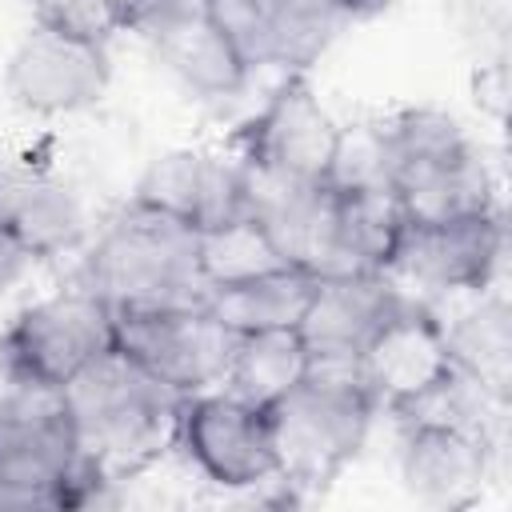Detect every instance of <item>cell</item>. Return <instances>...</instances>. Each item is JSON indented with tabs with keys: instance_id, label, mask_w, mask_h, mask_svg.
Wrapping results in <instances>:
<instances>
[{
	"instance_id": "484cf974",
	"label": "cell",
	"mask_w": 512,
	"mask_h": 512,
	"mask_svg": "<svg viewBox=\"0 0 512 512\" xmlns=\"http://www.w3.org/2000/svg\"><path fill=\"white\" fill-rule=\"evenodd\" d=\"M172 4L176 0H108V12H112L116 32H140L144 24H152Z\"/></svg>"
},
{
	"instance_id": "e0dca14e",
	"label": "cell",
	"mask_w": 512,
	"mask_h": 512,
	"mask_svg": "<svg viewBox=\"0 0 512 512\" xmlns=\"http://www.w3.org/2000/svg\"><path fill=\"white\" fill-rule=\"evenodd\" d=\"M152 56L196 96H236L248 80V60L208 8V0H176L152 24L140 28Z\"/></svg>"
},
{
	"instance_id": "7a4b0ae2",
	"label": "cell",
	"mask_w": 512,
	"mask_h": 512,
	"mask_svg": "<svg viewBox=\"0 0 512 512\" xmlns=\"http://www.w3.org/2000/svg\"><path fill=\"white\" fill-rule=\"evenodd\" d=\"M84 288H92L116 316L200 304L208 292L200 232L132 200L88 248Z\"/></svg>"
},
{
	"instance_id": "ba28073f",
	"label": "cell",
	"mask_w": 512,
	"mask_h": 512,
	"mask_svg": "<svg viewBox=\"0 0 512 512\" xmlns=\"http://www.w3.org/2000/svg\"><path fill=\"white\" fill-rule=\"evenodd\" d=\"M352 368L376 408H388L396 416H412L436 404L460 380L444 320H436L416 300H404L388 316V324L368 340Z\"/></svg>"
},
{
	"instance_id": "4316f807",
	"label": "cell",
	"mask_w": 512,
	"mask_h": 512,
	"mask_svg": "<svg viewBox=\"0 0 512 512\" xmlns=\"http://www.w3.org/2000/svg\"><path fill=\"white\" fill-rule=\"evenodd\" d=\"M28 264H32V256L24 252V244H20V240L8 232V224L0 220V292H4L8 284H16Z\"/></svg>"
},
{
	"instance_id": "7c38bea8",
	"label": "cell",
	"mask_w": 512,
	"mask_h": 512,
	"mask_svg": "<svg viewBox=\"0 0 512 512\" xmlns=\"http://www.w3.org/2000/svg\"><path fill=\"white\" fill-rule=\"evenodd\" d=\"M208 8L248 68L276 64L284 72H308L356 20L332 0H208Z\"/></svg>"
},
{
	"instance_id": "7402d4cb",
	"label": "cell",
	"mask_w": 512,
	"mask_h": 512,
	"mask_svg": "<svg viewBox=\"0 0 512 512\" xmlns=\"http://www.w3.org/2000/svg\"><path fill=\"white\" fill-rule=\"evenodd\" d=\"M312 364L316 360H312V352L296 328L240 332L232 340L224 392H232L256 408H272L284 392H292L312 372Z\"/></svg>"
},
{
	"instance_id": "4fadbf2b",
	"label": "cell",
	"mask_w": 512,
	"mask_h": 512,
	"mask_svg": "<svg viewBox=\"0 0 512 512\" xmlns=\"http://www.w3.org/2000/svg\"><path fill=\"white\" fill-rule=\"evenodd\" d=\"M500 252H504V224L496 208H480V212L408 224L392 272H404L436 292H480L488 288Z\"/></svg>"
},
{
	"instance_id": "277c9868",
	"label": "cell",
	"mask_w": 512,
	"mask_h": 512,
	"mask_svg": "<svg viewBox=\"0 0 512 512\" xmlns=\"http://www.w3.org/2000/svg\"><path fill=\"white\" fill-rule=\"evenodd\" d=\"M380 180L400 200L408 224L492 208V184L464 128L436 108H408L372 128Z\"/></svg>"
},
{
	"instance_id": "9a60e30c",
	"label": "cell",
	"mask_w": 512,
	"mask_h": 512,
	"mask_svg": "<svg viewBox=\"0 0 512 512\" xmlns=\"http://www.w3.org/2000/svg\"><path fill=\"white\" fill-rule=\"evenodd\" d=\"M404 488L432 508H468L488 480V440L460 416L412 412L400 444Z\"/></svg>"
},
{
	"instance_id": "8992f818",
	"label": "cell",
	"mask_w": 512,
	"mask_h": 512,
	"mask_svg": "<svg viewBox=\"0 0 512 512\" xmlns=\"http://www.w3.org/2000/svg\"><path fill=\"white\" fill-rule=\"evenodd\" d=\"M112 348L116 312L92 288H72L36 300L4 332V356L16 380L56 392Z\"/></svg>"
},
{
	"instance_id": "6da1fadb",
	"label": "cell",
	"mask_w": 512,
	"mask_h": 512,
	"mask_svg": "<svg viewBox=\"0 0 512 512\" xmlns=\"http://www.w3.org/2000/svg\"><path fill=\"white\" fill-rule=\"evenodd\" d=\"M60 400L72 416L84 468L100 480H124L148 460L176 444V420L184 396L148 376L120 348L100 356L76 380L60 388Z\"/></svg>"
},
{
	"instance_id": "ac0fdd59",
	"label": "cell",
	"mask_w": 512,
	"mask_h": 512,
	"mask_svg": "<svg viewBox=\"0 0 512 512\" xmlns=\"http://www.w3.org/2000/svg\"><path fill=\"white\" fill-rule=\"evenodd\" d=\"M132 200L208 232L244 216V164L200 148H176L144 168Z\"/></svg>"
},
{
	"instance_id": "d6986e66",
	"label": "cell",
	"mask_w": 512,
	"mask_h": 512,
	"mask_svg": "<svg viewBox=\"0 0 512 512\" xmlns=\"http://www.w3.org/2000/svg\"><path fill=\"white\" fill-rule=\"evenodd\" d=\"M0 220L32 260H52L84 240L80 196L40 164H0Z\"/></svg>"
},
{
	"instance_id": "5bb4252c",
	"label": "cell",
	"mask_w": 512,
	"mask_h": 512,
	"mask_svg": "<svg viewBox=\"0 0 512 512\" xmlns=\"http://www.w3.org/2000/svg\"><path fill=\"white\" fill-rule=\"evenodd\" d=\"M408 296L396 292L392 272H332L316 276L308 308L296 324L316 364H356L368 340Z\"/></svg>"
},
{
	"instance_id": "5b68a950",
	"label": "cell",
	"mask_w": 512,
	"mask_h": 512,
	"mask_svg": "<svg viewBox=\"0 0 512 512\" xmlns=\"http://www.w3.org/2000/svg\"><path fill=\"white\" fill-rule=\"evenodd\" d=\"M100 484L80 456L72 416L56 388L20 384L0 400V508L4 504H76Z\"/></svg>"
},
{
	"instance_id": "83f0119b",
	"label": "cell",
	"mask_w": 512,
	"mask_h": 512,
	"mask_svg": "<svg viewBox=\"0 0 512 512\" xmlns=\"http://www.w3.org/2000/svg\"><path fill=\"white\" fill-rule=\"evenodd\" d=\"M332 4H340V8H348V12H352V16L360 20V16H368L372 8H380L384 0H332Z\"/></svg>"
},
{
	"instance_id": "cb8c5ba5",
	"label": "cell",
	"mask_w": 512,
	"mask_h": 512,
	"mask_svg": "<svg viewBox=\"0 0 512 512\" xmlns=\"http://www.w3.org/2000/svg\"><path fill=\"white\" fill-rule=\"evenodd\" d=\"M444 332H448L456 372L500 388L504 368H508V320H504V312L480 308V312L460 316V324H444Z\"/></svg>"
},
{
	"instance_id": "ffe728a7",
	"label": "cell",
	"mask_w": 512,
	"mask_h": 512,
	"mask_svg": "<svg viewBox=\"0 0 512 512\" xmlns=\"http://www.w3.org/2000/svg\"><path fill=\"white\" fill-rule=\"evenodd\" d=\"M332 272H392L408 216L384 184H332ZM328 272V276H332Z\"/></svg>"
},
{
	"instance_id": "9c48e42d",
	"label": "cell",
	"mask_w": 512,
	"mask_h": 512,
	"mask_svg": "<svg viewBox=\"0 0 512 512\" xmlns=\"http://www.w3.org/2000/svg\"><path fill=\"white\" fill-rule=\"evenodd\" d=\"M232 340L236 332H228L204 300L116 316V348L176 396H196L224 384Z\"/></svg>"
},
{
	"instance_id": "2e32d148",
	"label": "cell",
	"mask_w": 512,
	"mask_h": 512,
	"mask_svg": "<svg viewBox=\"0 0 512 512\" xmlns=\"http://www.w3.org/2000/svg\"><path fill=\"white\" fill-rule=\"evenodd\" d=\"M244 216L268 236L276 256L312 276L332 272V228H336V192L332 184L284 180L244 168Z\"/></svg>"
},
{
	"instance_id": "3957f363",
	"label": "cell",
	"mask_w": 512,
	"mask_h": 512,
	"mask_svg": "<svg viewBox=\"0 0 512 512\" xmlns=\"http://www.w3.org/2000/svg\"><path fill=\"white\" fill-rule=\"evenodd\" d=\"M376 412L352 364H312V372L268 408L276 480L300 496L324 492L364 448Z\"/></svg>"
},
{
	"instance_id": "30bf717a",
	"label": "cell",
	"mask_w": 512,
	"mask_h": 512,
	"mask_svg": "<svg viewBox=\"0 0 512 512\" xmlns=\"http://www.w3.org/2000/svg\"><path fill=\"white\" fill-rule=\"evenodd\" d=\"M176 444L192 468L220 488H260L276 480L268 408H256L232 392L184 396Z\"/></svg>"
},
{
	"instance_id": "603a6c76",
	"label": "cell",
	"mask_w": 512,
	"mask_h": 512,
	"mask_svg": "<svg viewBox=\"0 0 512 512\" xmlns=\"http://www.w3.org/2000/svg\"><path fill=\"white\" fill-rule=\"evenodd\" d=\"M200 264H204V280L212 284H228V280H244L268 268H280L284 260L276 256V248L268 244V236L256 228L252 216H236L220 228L200 232Z\"/></svg>"
},
{
	"instance_id": "52a82bcc",
	"label": "cell",
	"mask_w": 512,
	"mask_h": 512,
	"mask_svg": "<svg viewBox=\"0 0 512 512\" xmlns=\"http://www.w3.org/2000/svg\"><path fill=\"white\" fill-rule=\"evenodd\" d=\"M344 128L316 96L308 72H284L280 88L240 128V164L264 176L328 184Z\"/></svg>"
},
{
	"instance_id": "8fae6325",
	"label": "cell",
	"mask_w": 512,
	"mask_h": 512,
	"mask_svg": "<svg viewBox=\"0 0 512 512\" xmlns=\"http://www.w3.org/2000/svg\"><path fill=\"white\" fill-rule=\"evenodd\" d=\"M112 64L104 40L72 36L48 24L24 32L4 68V88L16 108L32 116H72L92 108L108 88Z\"/></svg>"
},
{
	"instance_id": "d4e9b609",
	"label": "cell",
	"mask_w": 512,
	"mask_h": 512,
	"mask_svg": "<svg viewBox=\"0 0 512 512\" xmlns=\"http://www.w3.org/2000/svg\"><path fill=\"white\" fill-rule=\"evenodd\" d=\"M32 16L36 24L88 36V40H108L116 32L108 0H32Z\"/></svg>"
},
{
	"instance_id": "44dd1931",
	"label": "cell",
	"mask_w": 512,
	"mask_h": 512,
	"mask_svg": "<svg viewBox=\"0 0 512 512\" xmlns=\"http://www.w3.org/2000/svg\"><path fill=\"white\" fill-rule=\"evenodd\" d=\"M316 276L292 264L244 276V280H228V284H212L204 292L208 312L228 328V332H264V328H296L308 296H312Z\"/></svg>"
}]
</instances>
